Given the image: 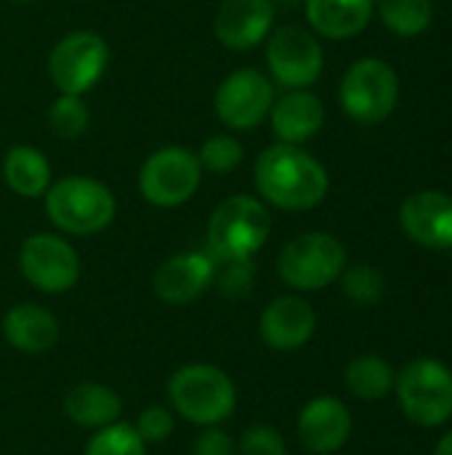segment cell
Returning a JSON list of instances; mask_svg holds the SVG:
<instances>
[{
    "mask_svg": "<svg viewBox=\"0 0 452 455\" xmlns=\"http://www.w3.org/2000/svg\"><path fill=\"white\" fill-rule=\"evenodd\" d=\"M3 339L21 355H45L59 341V320L43 304H16L3 317Z\"/></svg>",
    "mask_w": 452,
    "mask_h": 455,
    "instance_id": "obj_19",
    "label": "cell"
},
{
    "mask_svg": "<svg viewBox=\"0 0 452 455\" xmlns=\"http://www.w3.org/2000/svg\"><path fill=\"white\" fill-rule=\"evenodd\" d=\"M373 8L376 0H306V19L322 37L346 40L368 27Z\"/></svg>",
    "mask_w": 452,
    "mask_h": 455,
    "instance_id": "obj_21",
    "label": "cell"
},
{
    "mask_svg": "<svg viewBox=\"0 0 452 455\" xmlns=\"http://www.w3.org/2000/svg\"><path fill=\"white\" fill-rule=\"evenodd\" d=\"M147 443L139 437L133 424L115 421L104 429H96L83 455H147Z\"/></svg>",
    "mask_w": 452,
    "mask_h": 455,
    "instance_id": "obj_25",
    "label": "cell"
},
{
    "mask_svg": "<svg viewBox=\"0 0 452 455\" xmlns=\"http://www.w3.org/2000/svg\"><path fill=\"white\" fill-rule=\"evenodd\" d=\"M3 179L19 197H43L51 187V163L32 144H16L5 152Z\"/></svg>",
    "mask_w": 452,
    "mask_h": 455,
    "instance_id": "obj_22",
    "label": "cell"
},
{
    "mask_svg": "<svg viewBox=\"0 0 452 455\" xmlns=\"http://www.w3.org/2000/svg\"><path fill=\"white\" fill-rule=\"evenodd\" d=\"M168 400L186 424L221 427L237 408V387L218 365L189 363L168 379Z\"/></svg>",
    "mask_w": 452,
    "mask_h": 455,
    "instance_id": "obj_3",
    "label": "cell"
},
{
    "mask_svg": "<svg viewBox=\"0 0 452 455\" xmlns=\"http://www.w3.org/2000/svg\"><path fill=\"white\" fill-rule=\"evenodd\" d=\"M266 64L272 72V83L296 91V88H309L320 80L325 67V53L309 29L298 24H285L269 32Z\"/></svg>",
    "mask_w": 452,
    "mask_h": 455,
    "instance_id": "obj_11",
    "label": "cell"
},
{
    "mask_svg": "<svg viewBox=\"0 0 452 455\" xmlns=\"http://www.w3.org/2000/svg\"><path fill=\"white\" fill-rule=\"evenodd\" d=\"M237 455H288L282 435L269 424H253L242 432Z\"/></svg>",
    "mask_w": 452,
    "mask_h": 455,
    "instance_id": "obj_31",
    "label": "cell"
},
{
    "mask_svg": "<svg viewBox=\"0 0 452 455\" xmlns=\"http://www.w3.org/2000/svg\"><path fill=\"white\" fill-rule=\"evenodd\" d=\"M216 261L205 251H184L157 267L152 291L163 304L186 307L216 283Z\"/></svg>",
    "mask_w": 452,
    "mask_h": 455,
    "instance_id": "obj_13",
    "label": "cell"
},
{
    "mask_svg": "<svg viewBox=\"0 0 452 455\" xmlns=\"http://www.w3.org/2000/svg\"><path fill=\"white\" fill-rule=\"evenodd\" d=\"M400 221L405 235L432 251L452 248V197L429 189L410 195L400 208Z\"/></svg>",
    "mask_w": 452,
    "mask_h": 455,
    "instance_id": "obj_17",
    "label": "cell"
},
{
    "mask_svg": "<svg viewBox=\"0 0 452 455\" xmlns=\"http://www.w3.org/2000/svg\"><path fill=\"white\" fill-rule=\"evenodd\" d=\"M133 429L139 432V437L147 445H160L165 443L173 429H176V413L165 405H149L139 413V419L133 421Z\"/></svg>",
    "mask_w": 452,
    "mask_h": 455,
    "instance_id": "obj_30",
    "label": "cell"
},
{
    "mask_svg": "<svg viewBox=\"0 0 452 455\" xmlns=\"http://www.w3.org/2000/svg\"><path fill=\"white\" fill-rule=\"evenodd\" d=\"M301 445L314 455H330L341 451L352 437V413L338 397H314L309 400L296 424Z\"/></svg>",
    "mask_w": 452,
    "mask_h": 455,
    "instance_id": "obj_15",
    "label": "cell"
},
{
    "mask_svg": "<svg viewBox=\"0 0 452 455\" xmlns=\"http://www.w3.org/2000/svg\"><path fill=\"white\" fill-rule=\"evenodd\" d=\"M242 144L229 136V133H218V136H210L202 141L200 152H197V160L202 165V171H210V173H232L240 163H242Z\"/></svg>",
    "mask_w": 452,
    "mask_h": 455,
    "instance_id": "obj_28",
    "label": "cell"
},
{
    "mask_svg": "<svg viewBox=\"0 0 452 455\" xmlns=\"http://www.w3.org/2000/svg\"><path fill=\"white\" fill-rule=\"evenodd\" d=\"M258 195L280 211H312L328 197V171L296 144L266 147L253 168Z\"/></svg>",
    "mask_w": 452,
    "mask_h": 455,
    "instance_id": "obj_1",
    "label": "cell"
},
{
    "mask_svg": "<svg viewBox=\"0 0 452 455\" xmlns=\"http://www.w3.org/2000/svg\"><path fill=\"white\" fill-rule=\"evenodd\" d=\"M338 280L344 285L346 299L352 304H357V307H376L384 299V291H386L384 275L376 267H370V264L346 267Z\"/></svg>",
    "mask_w": 452,
    "mask_h": 455,
    "instance_id": "obj_27",
    "label": "cell"
},
{
    "mask_svg": "<svg viewBox=\"0 0 452 455\" xmlns=\"http://www.w3.org/2000/svg\"><path fill=\"white\" fill-rule=\"evenodd\" d=\"M45 213L51 224L75 237L104 232L117 213V200L107 184L88 176H67L45 189Z\"/></svg>",
    "mask_w": 452,
    "mask_h": 455,
    "instance_id": "obj_4",
    "label": "cell"
},
{
    "mask_svg": "<svg viewBox=\"0 0 452 455\" xmlns=\"http://www.w3.org/2000/svg\"><path fill=\"white\" fill-rule=\"evenodd\" d=\"M344 381H346L349 395H354L362 403H376V400H384L394 392L397 373L384 357L360 355L346 365Z\"/></svg>",
    "mask_w": 452,
    "mask_h": 455,
    "instance_id": "obj_23",
    "label": "cell"
},
{
    "mask_svg": "<svg viewBox=\"0 0 452 455\" xmlns=\"http://www.w3.org/2000/svg\"><path fill=\"white\" fill-rule=\"evenodd\" d=\"M192 455H237V443L221 427H202L192 443Z\"/></svg>",
    "mask_w": 452,
    "mask_h": 455,
    "instance_id": "obj_32",
    "label": "cell"
},
{
    "mask_svg": "<svg viewBox=\"0 0 452 455\" xmlns=\"http://www.w3.org/2000/svg\"><path fill=\"white\" fill-rule=\"evenodd\" d=\"M109 67V45L93 29L67 32L48 56V75L59 93H88Z\"/></svg>",
    "mask_w": 452,
    "mask_h": 455,
    "instance_id": "obj_9",
    "label": "cell"
},
{
    "mask_svg": "<svg viewBox=\"0 0 452 455\" xmlns=\"http://www.w3.org/2000/svg\"><path fill=\"white\" fill-rule=\"evenodd\" d=\"M376 5L386 29L402 37L421 35L432 24V16H434L432 0H376Z\"/></svg>",
    "mask_w": 452,
    "mask_h": 455,
    "instance_id": "obj_24",
    "label": "cell"
},
{
    "mask_svg": "<svg viewBox=\"0 0 452 455\" xmlns=\"http://www.w3.org/2000/svg\"><path fill=\"white\" fill-rule=\"evenodd\" d=\"M274 104V83L258 69H234L216 88L213 107L218 120L232 131L258 128Z\"/></svg>",
    "mask_w": 452,
    "mask_h": 455,
    "instance_id": "obj_12",
    "label": "cell"
},
{
    "mask_svg": "<svg viewBox=\"0 0 452 455\" xmlns=\"http://www.w3.org/2000/svg\"><path fill=\"white\" fill-rule=\"evenodd\" d=\"M202 181V165L186 147H163L152 152L139 171V192L155 208H178L189 203Z\"/></svg>",
    "mask_w": 452,
    "mask_h": 455,
    "instance_id": "obj_8",
    "label": "cell"
},
{
    "mask_svg": "<svg viewBox=\"0 0 452 455\" xmlns=\"http://www.w3.org/2000/svg\"><path fill=\"white\" fill-rule=\"evenodd\" d=\"M21 277L40 293L59 296L77 285L80 280V256L59 235L37 232L21 243L19 251Z\"/></svg>",
    "mask_w": 452,
    "mask_h": 455,
    "instance_id": "obj_10",
    "label": "cell"
},
{
    "mask_svg": "<svg viewBox=\"0 0 452 455\" xmlns=\"http://www.w3.org/2000/svg\"><path fill=\"white\" fill-rule=\"evenodd\" d=\"M346 269V248L328 232H306L293 237L277 256V275L288 288L322 291Z\"/></svg>",
    "mask_w": 452,
    "mask_h": 455,
    "instance_id": "obj_5",
    "label": "cell"
},
{
    "mask_svg": "<svg viewBox=\"0 0 452 455\" xmlns=\"http://www.w3.org/2000/svg\"><path fill=\"white\" fill-rule=\"evenodd\" d=\"M274 24L272 0H221L213 32L229 51H250L264 43Z\"/></svg>",
    "mask_w": 452,
    "mask_h": 455,
    "instance_id": "obj_16",
    "label": "cell"
},
{
    "mask_svg": "<svg viewBox=\"0 0 452 455\" xmlns=\"http://www.w3.org/2000/svg\"><path fill=\"white\" fill-rule=\"evenodd\" d=\"M434 455H452V432H448V435L437 443Z\"/></svg>",
    "mask_w": 452,
    "mask_h": 455,
    "instance_id": "obj_33",
    "label": "cell"
},
{
    "mask_svg": "<svg viewBox=\"0 0 452 455\" xmlns=\"http://www.w3.org/2000/svg\"><path fill=\"white\" fill-rule=\"evenodd\" d=\"M272 131L280 139V144H304L314 139L325 123V107L320 96H314L306 88L288 91L285 96L274 99L272 112Z\"/></svg>",
    "mask_w": 452,
    "mask_h": 455,
    "instance_id": "obj_18",
    "label": "cell"
},
{
    "mask_svg": "<svg viewBox=\"0 0 452 455\" xmlns=\"http://www.w3.org/2000/svg\"><path fill=\"white\" fill-rule=\"evenodd\" d=\"M341 109L362 125L384 123L400 99V77L384 59L354 61L341 80Z\"/></svg>",
    "mask_w": 452,
    "mask_h": 455,
    "instance_id": "obj_7",
    "label": "cell"
},
{
    "mask_svg": "<svg viewBox=\"0 0 452 455\" xmlns=\"http://www.w3.org/2000/svg\"><path fill=\"white\" fill-rule=\"evenodd\" d=\"M317 331V315L301 296L272 299L258 320L261 341L274 352H296L312 341Z\"/></svg>",
    "mask_w": 452,
    "mask_h": 455,
    "instance_id": "obj_14",
    "label": "cell"
},
{
    "mask_svg": "<svg viewBox=\"0 0 452 455\" xmlns=\"http://www.w3.org/2000/svg\"><path fill=\"white\" fill-rule=\"evenodd\" d=\"M64 416L83 429H104L123 416V400L115 389L96 384V381H83L75 384L64 395Z\"/></svg>",
    "mask_w": 452,
    "mask_h": 455,
    "instance_id": "obj_20",
    "label": "cell"
},
{
    "mask_svg": "<svg viewBox=\"0 0 452 455\" xmlns=\"http://www.w3.org/2000/svg\"><path fill=\"white\" fill-rule=\"evenodd\" d=\"M91 123V112L83 101V96H72V93H61L51 109H48V128L56 139H80L88 131Z\"/></svg>",
    "mask_w": 452,
    "mask_h": 455,
    "instance_id": "obj_26",
    "label": "cell"
},
{
    "mask_svg": "<svg viewBox=\"0 0 452 455\" xmlns=\"http://www.w3.org/2000/svg\"><path fill=\"white\" fill-rule=\"evenodd\" d=\"M272 216L258 197L234 195L221 200L205 227V253L216 264L248 261L269 240Z\"/></svg>",
    "mask_w": 452,
    "mask_h": 455,
    "instance_id": "obj_2",
    "label": "cell"
},
{
    "mask_svg": "<svg viewBox=\"0 0 452 455\" xmlns=\"http://www.w3.org/2000/svg\"><path fill=\"white\" fill-rule=\"evenodd\" d=\"M5 3H32V0H5Z\"/></svg>",
    "mask_w": 452,
    "mask_h": 455,
    "instance_id": "obj_34",
    "label": "cell"
},
{
    "mask_svg": "<svg viewBox=\"0 0 452 455\" xmlns=\"http://www.w3.org/2000/svg\"><path fill=\"white\" fill-rule=\"evenodd\" d=\"M397 400L402 413L426 429L442 427L452 416V371L440 360H413L397 376Z\"/></svg>",
    "mask_w": 452,
    "mask_h": 455,
    "instance_id": "obj_6",
    "label": "cell"
},
{
    "mask_svg": "<svg viewBox=\"0 0 452 455\" xmlns=\"http://www.w3.org/2000/svg\"><path fill=\"white\" fill-rule=\"evenodd\" d=\"M216 283L218 291L232 299V301H242L250 296L253 283H256V267L253 259L248 261H226V264H216Z\"/></svg>",
    "mask_w": 452,
    "mask_h": 455,
    "instance_id": "obj_29",
    "label": "cell"
}]
</instances>
